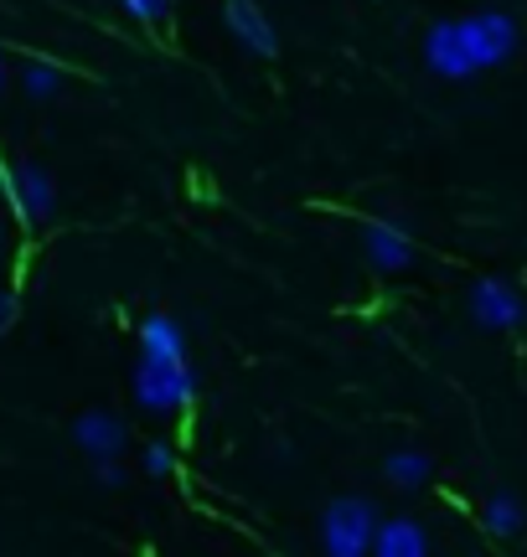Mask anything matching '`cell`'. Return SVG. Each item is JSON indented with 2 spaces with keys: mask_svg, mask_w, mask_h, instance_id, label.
I'll list each match as a JSON object with an SVG mask.
<instances>
[{
  "mask_svg": "<svg viewBox=\"0 0 527 557\" xmlns=\"http://www.w3.org/2000/svg\"><path fill=\"white\" fill-rule=\"evenodd\" d=\"M21 88H26L32 99H58L62 67H52V62H26V67H21Z\"/></svg>",
  "mask_w": 527,
  "mask_h": 557,
  "instance_id": "4fadbf2b",
  "label": "cell"
},
{
  "mask_svg": "<svg viewBox=\"0 0 527 557\" xmlns=\"http://www.w3.org/2000/svg\"><path fill=\"white\" fill-rule=\"evenodd\" d=\"M378 506L367 496H342L321 511V547L331 557H363L372 553V532H378Z\"/></svg>",
  "mask_w": 527,
  "mask_h": 557,
  "instance_id": "7a4b0ae2",
  "label": "cell"
},
{
  "mask_svg": "<svg viewBox=\"0 0 527 557\" xmlns=\"http://www.w3.org/2000/svg\"><path fill=\"white\" fill-rule=\"evenodd\" d=\"M5 186H11V201H16V212L26 227L52 222V212H58V186H52V171H47L41 160H16V165L5 171Z\"/></svg>",
  "mask_w": 527,
  "mask_h": 557,
  "instance_id": "277c9868",
  "label": "cell"
},
{
  "mask_svg": "<svg viewBox=\"0 0 527 557\" xmlns=\"http://www.w3.org/2000/svg\"><path fill=\"white\" fill-rule=\"evenodd\" d=\"M228 32L244 41L254 58H274L280 52V37H274V26H269V16H264L254 0H228Z\"/></svg>",
  "mask_w": 527,
  "mask_h": 557,
  "instance_id": "52a82bcc",
  "label": "cell"
},
{
  "mask_svg": "<svg viewBox=\"0 0 527 557\" xmlns=\"http://www.w3.org/2000/svg\"><path fill=\"white\" fill-rule=\"evenodd\" d=\"M0 83H5V52H0Z\"/></svg>",
  "mask_w": 527,
  "mask_h": 557,
  "instance_id": "ac0fdd59",
  "label": "cell"
},
{
  "mask_svg": "<svg viewBox=\"0 0 527 557\" xmlns=\"http://www.w3.org/2000/svg\"><path fill=\"white\" fill-rule=\"evenodd\" d=\"M140 470L150 480H166L171 470H176V449L166 444V438H156V444H145V455H140Z\"/></svg>",
  "mask_w": 527,
  "mask_h": 557,
  "instance_id": "5bb4252c",
  "label": "cell"
},
{
  "mask_svg": "<svg viewBox=\"0 0 527 557\" xmlns=\"http://www.w3.org/2000/svg\"><path fill=\"white\" fill-rule=\"evenodd\" d=\"M94 465H99V485H109V491H114V485H124L120 455H114V459H94Z\"/></svg>",
  "mask_w": 527,
  "mask_h": 557,
  "instance_id": "2e32d148",
  "label": "cell"
},
{
  "mask_svg": "<svg viewBox=\"0 0 527 557\" xmlns=\"http://www.w3.org/2000/svg\"><path fill=\"white\" fill-rule=\"evenodd\" d=\"M429 470H434V465H429L425 449H393V455L383 459V480L399 485V491H419L429 480Z\"/></svg>",
  "mask_w": 527,
  "mask_h": 557,
  "instance_id": "7c38bea8",
  "label": "cell"
},
{
  "mask_svg": "<svg viewBox=\"0 0 527 557\" xmlns=\"http://www.w3.org/2000/svg\"><path fill=\"white\" fill-rule=\"evenodd\" d=\"M140 357H150V361H182L186 357V331L166 315V310L140 320Z\"/></svg>",
  "mask_w": 527,
  "mask_h": 557,
  "instance_id": "9c48e42d",
  "label": "cell"
},
{
  "mask_svg": "<svg viewBox=\"0 0 527 557\" xmlns=\"http://www.w3.org/2000/svg\"><path fill=\"white\" fill-rule=\"evenodd\" d=\"M470 315L481 331H517L527 320V305L507 278H481V284H470Z\"/></svg>",
  "mask_w": 527,
  "mask_h": 557,
  "instance_id": "5b68a950",
  "label": "cell"
},
{
  "mask_svg": "<svg viewBox=\"0 0 527 557\" xmlns=\"http://www.w3.org/2000/svg\"><path fill=\"white\" fill-rule=\"evenodd\" d=\"M517 52V21L507 11H470L455 21H434L425 32V62L434 78L466 83Z\"/></svg>",
  "mask_w": 527,
  "mask_h": 557,
  "instance_id": "6da1fadb",
  "label": "cell"
},
{
  "mask_svg": "<svg viewBox=\"0 0 527 557\" xmlns=\"http://www.w3.org/2000/svg\"><path fill=\"white\" fill-rule=\"evenodd\" d=\"M372 553L378 557H414V553H429V537L414 517H388V521H378V532H372Z\"/></svg>",
  "mask_w": 527,
  "mask_h": 557,
  "instance_id": "30bf717a",
  "label": "cell"
},
{
  "mask_svg": "<svg viewBox=\"0 0 527 557\" xmlns=\"http://www.w3.org/2000/svg\"><path fill=\"white\" fill-rule=\"evenodd\" d=\"M73 438H78V449L83 455H94V459H114L124 455V423L114 413H83L78 423H73Z\"/></svg>",
  "mask_w": 527,
  "mask_h": 557,
  "instance_id": "ba28073f",
  "label": "cell"
},
{
  "mask_svg": "<svg viewBox=\"0 0 527 557\" xmlns=\"http://www.w3.org/2000/svg\"><path fill=\"white\" fill-rule=\"evenodd\" d=\"M481 527H487L491 537H517L527 527V506L517 496H507V491H497V496H487V506H481Z\"/></svg>",
  "mask_w": 527,
  "mask_h": 557,
  "instance_id": "8fae6325",
  "label": "cell"
},
{
  "mask_svg": "<svg viewBox=\"0 0 527 557\" xmlns=\"http://www.w3.org/2000/svg\"><path fill=\"white\" fill-rule=\"evenodd\" d=\"M363 253L378 274H404L408 263H414V238L404 233V222H367Z\"/></svg>",
  "mask_w": 527,
  "mask_h": 557,
  "instance_id": "8992f818",
  "label": "cell"
},
{
  "mask_svg": "<svg viewBox=\"0 0 527 557\" xmlns=\"http://www.w3.org/2000/svg\"><path fill=\"white\" fill-rule=\"evenodd\" d=\"M11 325H16V295H5V289H0V336H5Z\"/></svg>",
  "mask_w": 527,
  "mask_h": 557,
  "instance_id": "e0dca14e",
  "label": "cell"
},
{
  "mask_svg": "<svg viewBox=\"0 0 527 557\" xmlns=\"http://www.w3.org/2000/svg\"><path fill=\"white\" fill-rule=\"evenodd\" d=\"M124 5H130V16H135V21H145V26H150V21L171 16V5H176V0H124Z\"/></svg>",
  "mask_w": 527,
  "mask_h": 557,
  "instance_id": "9a60e30c",
  "label": "cell"
},
{
  "mask_svg": "<svg viewBox=\"0 0 527 557\" xmlns=\"http://www.w3.org/2000/svg\"><path fill=\"white\" fill-rule=\"evenodd\" d=\"M135 398H140V408H150V413L186 408V403L197 398V377H192L186 357L182 361H150V357H140V367H135Z\"/></svg>",
  "mask_w": 527,
  "mask_h": 557,
  "instance_id": "3957f363",
  "label": "cell"
}]
</instances>
